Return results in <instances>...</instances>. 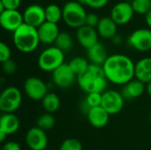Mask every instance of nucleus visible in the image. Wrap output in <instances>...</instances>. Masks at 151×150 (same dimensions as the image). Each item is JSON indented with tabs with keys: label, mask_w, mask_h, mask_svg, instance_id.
<instances>
[{
	"label": "nucleus",
	"mask_w": 151,
	"mask_h": 150,
	"mask_svg": "<svg viewBox=\"0 0 151 150\" xmlns=\"http://www.w3.org/2000/svg\"><path fill=\"white\" fill-rule=\"evenodd\" d=\"M129 45L138 51H148L151 50V30L139 28L134 30L128 37Z\"/></svg>",
	"instance_id": "10"
},
{
	"label": "nucleus",
	"mask_w": 151,
	"mask_h": 150,
	"mask_svg": "<svg viewBox=\"0 0 151 150\" xmlns=\"http://www.w3.org/2000/svg\"><path fill=\"white\" fill-rule=\"evenodd\" d=\"M125 98L117 90H106L102 94L101 106L111 115L119 114L124 108Z\"/></svg>",
	"instance_id": "7"
},
{
	"label": "nucleus",
	"mask_w": 151,
	"mask_h": 150,
	"mask_svg": "<svg viewBox=\"0 0 151 150\" xmlns=\"http://www.w3.org/2000/svg\"><path fill=\"white\" fill-rule=\"evenodd\" d=\"M134 78L148 84L151 81V57H143L135 63Z\"/></svg>",
	"instance_id": "19"
},
{
	"label": "nucleus",
	"mask_w": 151,
	"mask_h": 150,
	"mask_svg": "<svg viewBox=\"0 0 151 150\" xmlns=\"http://www.w3.org/2000/svg\"><path fill=\"white\" fill-rule=\"evenodd\" d=\"M134 13V11L130 3L119 2L112 7L110 17L117 25H124L131 20Z\"/></svg>",
	"instance_id": "13"
},
{
	"label": "nucleus",
	"mask_w": 151,
	"mask_h": 150,
	"mask_svg": "<svg viewBox=\"0 0 151 150\" xmlns=\"http://www.w3.org/2000/svg\"><path fill=\"white\" fill-rule=\"evenodd\" d=\"M21 103L22 94L16 87H7L0 95V110L3 113H14Z\"/></svg>",
	"instance_id": "6"
},
{
	"label": "nucleus",
	"mask_w": 151,
	"mask_h": 150,
	"mask_svg": "<svg viewBox=\"0 0 151 150\" xmlns=\"http://www.w3.org/2000/svg\"><path fill=\"white\" fill-rule=\"evenodd\" d=\"M21 0H0V3L4 6L5 10H17Z\"/></svg>",
	"instance_id": "35"
},
{
	"label": "nucleus",
	"mask_w": 151,
	"mask_h": 150,
	"mask_svg": "<svg viewBox=\"0 0 151 150\" xmlns=\"http://www.w3.org/2000/svg\"><path fill=\"white\" fill-rule=\"evenodd\" d=\"M63 19L65 23L73 28H79L85 25L87 11L83 4L76 1H69L62 8Z\"/></svg>",
	"instance_id": "4"
},
{
	"label": "nucleus",
	"mask_w": 151,
	"mask_h": 150,
	"mask_svg": "<svg viewBox=\"0 0 151 150\" xmlns=\"http://www.w3.org/2000/svg\"><path fill=\"white\" fill-rule=\"evenodd\" d=\"M68 65L73 72L75 73V75L78 77L88 69L90 63L87 58L83 57H75L68 63Z\"/></svg>",
	"instance_id": "24"
},
{
	"label": "nucleus",
	"mask_w": 151,
	"mask_h": 150,
	"mask_svg": "<svg viewBox=\"0 0 151 150\" xmlns=\"http://www.w3.org/2000/svg\"><path fill=\"white\" fill-rule=\"evenodd\" d=\"M99 20H100V19L98 18V16L96 14H95L93 12H89L87 14L85 25L94 27V28H96V27L99 23Z\"/></svg>",
	"instance_id": "34"
},
{
	"label": "nucleus",
	"mask_w": 151,
	"mask_h": 150,
	"mask_svg": "<svg viewBox=\"0 0 151 150\" xmlns=\"http://www.w3.org/2000/svg\"><path fill=\"white\" fill-rule=\"evenodd\" d=\"M11 50L9 46L4 42H0V62L4 63L11 59Z\"/></svg>",
	"instance_id": "31"
},
{
	"label": "nucleus",
	"mask_w": 151,
	"mask_h": 150,
	"mask_svg": "<svg viewBox=\"0 0 151 150\" xmlns=\"http://www.w3.org/2000/svg\"><path fill=\"white\" fill-rule=\"evenodd\" d=\"M87 55H88V60L90 64L97 65L103 66V65L105 63L106 59L108 58V53L105 46L98 42L92 47L87 50Z\"/></svg>",
	"instance_id": "18"
},
{
	"label": "nucleus",
	"mask_w": 151,
	"mask_h": 150,
	"mask_svg": "<svg viewBox=\"0 0 151 150\" xmlns=\"http://www.w3.org/2000/svg\"><path fill=\"white\" fill-rule=\"evenodd\" d=\"M98 33L96 28L84 25L77 29L76 37L79 43L87 50L98 42Z\"/></svg>",
	"instance_id": "15"
},
{
	"label": "nucleus",
	"mask_w": 151,
	"mask_h": 150,
	"mask_svg": "<svg viewBox=\"0 0 151 150\" xmlns=\"http://www.w3.org/2000/svg\"><path fill=\"white\" fill-rule=\"evenodd\" d=\"M1 150H21V149L19 144L15 141H7L3 145Z\"/></svg>",
	"instance_id": "36"
},
{
	"label": "nucleus",
	"mask_w": 151,
	"mask_h": 150,
	"mask_svg": "<svg viewBox=\"0 0 151 150\" xmlns=\"http://www.w3.org/2000/svg\"><path fill=\"white\" fill-rule=\"evenodd\" d=\"M22 15L24 23L36 28L46 21L45 8L39 4H30L25 9Z\"/></svg>",
	"instance_id": "12"
},
{
	"label": "nucleus",
	"mask_w": 151,
	"mask_h": 150,
	"mask_svg": "<svg viewBox=\"0 0 151 150\" xmlns=\"http://www.w3.org/2000/svg\"><path fill=\"white\" fill-rule=\"evenodd\" d=\"M82 4H87L89 7L95 8V9H99L104 6H105L108 3L109 0H80Z\"/></svg>",
	"instance_id": "33"
},
{
	"label": "nucleus",
	"mask_w": 151,
	"mask_h": 150,
	"mask_svg": "<svg viewBox=\"0 0 151 150\" xmlns=\"http://www.w3.org/2000/svg\"><path fill=\"white\" fill-rule=\"evenodd\" d=\"M146 91H147L148 95L151 97V81L149 82L148 84H146Z\"/></svg>",
	"instance_id": "38"
},
{
	"label": "nucleus",
	"mask_w": 151,
	"mask_h": 150,
	"mask_svg": "<svg viewBox=\"0 0 151 150\" xmlns=\"http://www.w3.org/2000/svg\"><path fill=\"white\" fill-rule=\"evenodd\" d=\"M73 41L72 36L67 32H60L55 42V46L63 52H65L70 50L73 48Z\"/></svg>",
	"instance_id": "25"
},
{
	"label": "nucleus",
	"mask_w": 151,
	"mask_h": 150,
	"mask_svg": "<svg viewBox=\"0 0 151 150\" xmlns=\"http://www.w3.org/2000/svg\"><path fill=\"white\" fill-rule=\"evenodd\" d=\"M86 116L89 124L96 128L104 127L110 118V114L102 106L91 108Z\"/></svg>",
	"instance_id": "17"
},
{
	"label": "nucleus",
	"mask_w": 151,
	"mask_h": 150,
	"mask_svg": "<svg viewBox=\"0 0 151 150\" xmlns=\"http://www.w3.org/2000/svg\"><path fill=\"white\" fill-rule=\"evenodd\" d=\"M26 144L31 150H45L48 146V137L42 129L34 126L26 133Z\"/></svg>",
	"instance_id": "11"
},
{
	"label": "nucleus",
	"mask_w": 151,
	"mask_h": 150,
	"mask_svg": "<svg viewBox=\"0 0 151 150\" xmlns=\"http://www.w3.org/2000/svg\"><path fill=\"white\" fill-rule=\"evenodd\" d=\"M102 67L108 81L113 84L124 86L134 79L135 64L124 54L109 56Z\"/></svg>",
	"instance_id": "1"
},
{
	"label": "nucleus",
	"mask_w": 151,
	"mask_h": 150,
	"mask_svg": "<svg viewBox=\"0 0 151 150\" xmlns=\"http://www.w3.org/2000/svg\"><path fill=\"white\" fill-rule=\"evenodd\" d=\"M145 90H146V84L134 78L131 81L124 85L121 94L125 99L131 100V99L138 98L141 95H142Z\"/></svg>",
	"instance_id": "20"
},
{
	"label": "nucleus",
	"mask_w": 151,
	"mask_h": 150,
	"mask_svg": "<svg viewBox=\"0 0 151 150\" xmlns=\"http://www.w3.org/2000/svg\"><path fill=\"white\" fill-rule=\"evenodd\" d=\"M42 105L47 113H54L60 107V99L55 93L49 92L42 100Z\"/></svg>",
	"instance_id": "23"
},
{
	"label": "nucleus",
	"mask_w": 151,
	"mask_h": 150,
	"mask_svg": "<svg viewBox=\"0 0 151 150\" xmlns=\"http://www.w3.org/2000/svg\"><path fill=\"white\" fill-rule=\"evenodd\" d=\"M96 31L101 37L112 39L117 34V24L111 17H103L99 20Z\"/></svg>",
	"instance_id": "22"
},
{
	"label": "nucleus",
	"mask_w": 151,
	"mask_h": 150,
	"mask_svg": "<svg viewBox=\"0 0 151 150\" xmlns=\"http://www.w3.org/2000/svg\"><path fill=\"white\" fill-rule=\"evenodd\" d=\"M52 73L53 83L59 88H68L74 83L77 76L73 72L68 63H64L58 67Z\"/></svg>",
	"instance_id": "9"
},
{
	"label": "nucleus",
	"mask_w": 151,
	"mask_h": 150,
	"mask_svg": "<svg viewBox=\"0 0 151 150\" xmlns=\"http://www.w3.org/2000/svg\"><path fill=\"white\" fill-rule=\"evenodd\" d=\"M23 23V15L18 10H5L0 13V24L7 31L14 32Z\"/></svg>",
	"instance_id": "14"
},
{
	"label": "nucleus",
	"mask_w": 151,
	"mask_h": 150,
	"mask_svg": "<svg viewBox=\"0 0 151 150\" xmlns=\"http://www.w3.org/2000/svg\"><path fill=\"white\" fill-rule=\"evenodd\" d=\"M145 20H146V23L147 25L151 27V10L145 15Z\"/></svg>",
	"instance_id": "37"
},
{
	"label": "nucleus",
	"mask_w": 151,
	"mask_h": 150,
	"mask_svg": "<svg viewBox=\"0 0 151 150\" xmlns=\"http://www.w3.org/2000/svg\"><path fill=\"white\" fill-rule=\"evenodd\" d=\"M64 63V52L56 46L49 47L42 50L37 60L39 68L48 72H54Z\"/></svg>",
	"instance_id": "5"
},
{
	"label": "nucleus",
	"mask_w": 151,
	"mask_h": 150,
	"mask_svg": "<svg viewBox=\"0 0 151 150\" xmlns=\"http://www.w3.org/2000/svg\"><path fill=\"white\" fill-rule=\"evenodd\" d=\"M81 89L87 95L91 93H104L106 91L108 80L101 65L90 64L88 69L77 77Z\"/></svg>",
	"instance_id": "2"
},
{
	"label": "nucleus",
	"mask_w": 151,
	"mask_h": 150,
	"mask_svg": "<svg viewBox=\"0 0 151 150\" xmlns=\"http://www.w3.org/2000/svg\"><path fill=\"white\" fill-rule=\"evenodd\" d=\"M12 40L16 49L23 53L33 52L40 42L37 28L26 23L13 32Z\"/></svg>",
	"instance_id": "3"
},
{
	"label": "nucleus",
	"mask_w": 151,
	"mask_h": 150,
	"mask_svg": "<svg viewBox=\"0 0 151 150\" xmlns=\"http://www.w3.org/2000/svg\"><path fill=\"white\" fill-rule=\"evenodd\" d=\"M37 31L40 42H42L44 44L55 43L60 33L58 25L49 21H45L43 24H42L37 28Z\"/></svg>",
	"instance_id": "16"
},
{
	"label": "nucleus",
	"mask_w": 151,
	"mask_h": 150,
	"mask_svg": "<svg viewBox=\"0 0 151 150\" xmlns=\"http://www.w3.org/2000/svg\"><path fill=\"white\" fill-rule=\"evenodd\" d=\"M2 69L4 72V73L11 75V74L15 73L17 70V65H16V63L12 59H9L2 63Z\"/></svg>",
	"instance_id": "32"
},
{
	"label": "nucleus",
	"mask_w": 151,
	"mask_h": 150,
	"mask_svg": "<svg viewBox=\"0 0 151 150\" xmlns=\"http://www.w3.org/2000/svg\"><path fill=\"white\" fill-rule=\"evenodd\" d=\"M46 21L58 24V22L63 18L62 10L55 4H50L45 8Z\"/></svg>",
	"instance_id": "26"
},
{
	"label": "nucleus",
	"mask_w": 151,
	"mask_h": 150,
	"mask_svg": "<svg viewBox=\"0 0 151 150\" xmlns=\"http://www.w3.org/2000/svg\"><path fill=\"white\" fill-rule=\"evenodd\" d=\"M132 7L134 11L139 14H147L151 10V0H133Z\"/></svg>",
	"instance_id": "28"
},
{
	"label": "nucleus",
	"mask_w": 151,
	"mask_h": 150,
	"mask_svg": "<svg viewBox=\"0 0 151 150\" xmlns=\"http://www.w3.org/2000/svg\"><path fill=\"white\" fill-rule=\"evenodd\" d=\"M59 150H82V144L75 138H68L61 143Z\"/></svg>",
	"instance_id": "29"
},
{
	"label": "nucleus",
	"mask_w": 151,
	"mask_h": 150,
	"mask_svg": "<svg viewBox=\"0 0 151 150\" xmlns=\"http://www.w3.org/2000/svg\"><path fill=\"white\" fill-rule=\"evenodd\" d=\"M24 92L31 100L42 101L49 93L47 84L38 77H29L24 82Z\"/></svg>",
	"instance_id": "8"
},
{
	"label": "nucleus",
	"mask_w": 151,
	"mask_h": 150,
	"mask_svg": "<svg viewBox=\"0 0 151 150\" xmlns=\"http://www.w3.org/2000/svg\"><path fill=\"white\" fill-rule=\"evenodd\" d=\"M103 94V93H102ZM102 94L101 93H91L88 94L84 99L86 104L91 109L93 107L101 106L102 103Z\"/></svg>",
	"instance_id": "30"
},
{
	"label": "nucleus",
	"mask_w": 151,
	"mask_h": 150,
	"mask_svg": "<svg viewBox=\"0 0 151 150\" xmlns=\"http://www.w3.org/2000/svg\"><path fill=\"white\" fill-rule=\"evenodd\" d=\"M19 120L13 113H4L0 118V133L7 136L15 133L19 130Z\"/></svg>",
	"instance_id": "21"
},
{
	"label": "nucleus",
	"mask_w": 151,
	"mask_h": 150,
	"mask_svg": "<svg viewBox=\"0 0 151 150\" xmlns=\"http://www.w3.org/2000/svg\"><path fill=\"white\" fill-rule=\"evenodd\" d=\"M55 124H56V119L54 116L47 112L39 116L36 120V126L42 129L45 132L47 130H50L51 128H53Z\"/></svg>",
	"instance_id": "27"
}]
</instances>
